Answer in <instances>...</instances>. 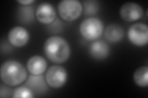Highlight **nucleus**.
Masks as SVG:
<instances>
[{"label":"nucleus","mask_w":148,"mask_h":98,"mask_svg":"<svg viewBox=\"0 0 148 98\" xmlns=\"http://www.w3.org/2000/svg\"><path fill=\"white\" fill-rule=\"evenodd\" d=\"M44 52L52 62L61 64L66 62L70 57L71 47L67 41L62 37L53 36L45 41Z\"/></svg>","instance_id":"1"},{"label":"nucleus","mask_w":148,"mask_h":98,"mask_svg":"<svg viewBox=\"0 0 148 98\" xmlns=\"http://www.w3.org/2000/svg\"><path fill=\"white\" fill-rule=\"evenodd\" d=\"M2 82L9 87H16L24 83L27 78V71L21 63L16 60H8L0 69Z\"/></svg>","instance_id":"2"},{"label":"nucleus","mask_w":148,"mask_h":98,"mask_svg":"<svg viewBox=\"0 0 148 98\" xmlns=\"http://www.w3.org/2000/svg\"><path fill=\"white\" fill-rule=\"evenodd\" d=\"M79 30L83 38L88 41H94L103 34L104 25L99 18L90 17L82 22Z\"/></svg>","instance_id":"3"},{"label":"nucleus","mask_w":148,"mask_h":98,"mask_svg":"<svg viewBox=\"0 0 148 98\" xmlns=\"http://www.w3.org/2000/svg\"><path fill=\"white\" fill-rule=\"evenodd\" d=\"M58 8L60 17L67 22L77 20L83 12V5L77 0H62L59 2Z\"/></svg>","instance_id":"4"},{"label":"nucleus","mask_w":148,"mask_h":98,"mask_svg":"<svg viewBox=\"0 0 148 98\" xmlns=\"http://www.w3.org/2000/svg\"><path fill=\"white\" fill-rule=\"evenodd\" d=\"M46 81L48 85L53 88L63 87L67 80V72L63 66L58 64L53 65L46 74Z\"/></svg>","instance_id":"5"},{"label":"nucleus","mask_w":148,"mask_h":98,"mask_svg":"<svg viewBox=\"0 0 148 98\" xmlns=\"http://www.w3.org/2000/svg\"><path fill=\"white\" fill-rule=\"evenodd\" d=\"M128 38L131 43L138 47L145 46L148 42V27L145 23H137L128 30Z\"/></svg>","instance_id":"6"},{"label":"nucleus","mask_w":148,"mask_h":98,"mask_svg":"<svg viewBox=\"0 0 148 98\" xmlns=\"http://www.w3.org/2000/svg\"><path fill=\"white\" fill-rule=\"evenodd\" d=\"M143 10L137 3L127 2L123 4L120 9V16L125 21L132 22L138 20L142 17Z\"/></svg>","instance_id":"7"},{"label":"nucleus","mask_w":148,"mask_h":98,"mask_svg":"<svg viewBox=\"0 0 148 98\" xmlns=\"http://www.w3.org/2000/svg\"><path fill=\"white\" fill-rule=\"evenodd\" d=\"M8 38L9 43L12 46L16 47H22L29 42L30 34L25 28L17 26L12 28L9 31Z\"/></svg>","instance_id":"8"},{"label":"nucleus","mask_w":148,"mask_h":98,"mask_svg":"<svg viewBox=\"0 0 148 98\" xmlns=\"http://www.w3.org/2000/svg\"><path fill=\"white\" fill-rule=\"evenodd\" d=\"M35 16L38 22L45 25H49L54 22L56 17L55 9L51 4L43 3L37 7Z\"/></svg>","instance_id":"9"},{"label":"nucleus","mask_w":148,"mask_h":98,"mask_svg":"<svg viewBox=\"0 0 148 98\" xmlns=\"http://www.w3.org/2000/svg\"><path fill=\"white\" fill-rule=\"evenodd\" d=\"M25 85L29 87L32 92L37 95L44 94L48 90V83L46 78L41 75H31L29 77Z\"/></svg>","instance_id":"10"},{"label":"nucleus","mask_w":148,"mask_h":98,"mask_svg":"<svg viewBox=\"0 0 148 98\" xmlns=\"http://www.w3.org/2000/svg\"><path fill=\"white\" fill-rule=\"evenodd\" d=\"M27 68L28 71L32 75H41L47 68V62L41 56L34 55L27 61Z\"/></svg>","instance_id":"11"},{"label":"nucleus","mask_w":148,"mask_h":98,"mask_svg":"<svg viewBox=\"0 0 148 98\" xmlns=\"http://www.w3.org/2000/svg\"><path fill=\"white\" fill-rule=\"evenodd\" d=\"M109 53V46L103 41H96L90 46V55L96 59H105L108 57Z\"/></svg>","instance_id":"12"},{"label":"nucleus","mask_w":148,"mask_h":98,"mask_svg":"<svg viewBox=\"0 0 148 98\" xmlns=\"http://www.w3.org/2000/svg\"><path fill=\"white\" fill-rule=\"evenodd\" d=\"M124 36L122 28L117 24H111L107 26L104 31L105 38L110 43H118Z\"/></svg>","instance_id":"13"},{"label":"nucleus","mask_w":148,"mask_h":98,"mask_svg":"<svg viewBox=\"0 0 148 98\" xmlns=\"http://www.w3.org/2000/svg\"><path fill=\"white\" fill-rule=\"evenodd\" d=\"M133 80L136 85L146 87L148 85V68L147 66L138 68L134 72Z\"/></svg>","instance_id":"14"},{"label":"nucleus","mask_w":148,"mask_h":98,"mask_svg":"<svg viewBox=\"0 0 148 98\" xmlns=\"http://www.w3.org/2000/svg\"><path fill=\"white\" fill-rule=\"evenodd\" d=\"M34 7L33 6H26L21 7L18 10V17L19 20L24 23H30L34 20Z\"/></svg>","instance_id":"15"},{"label":"nucleus","mask_w":148,"mask_h":98,"mask_svg":"<svg viewBox=\"0 0 148 98\" xmlns=\"http://www.w3.org/2000/svg\"><path fill=\"white\" fill-rule=\"evenodd\" d=\"M84 13L86 16L95 15L99 11V4L95 0H86L83 2Z\"/></svg>","instance_id":"16"},{"label":"nucleus","mask_w":148,"mask_h":98,"mask_svg":"<svg viewBox=\"0 0 148 98\" xmlns=\"http://www.w3.org/2000/svg\"><path fill=\"white\" fill-rule=\"evenodd\" d=\"M34 97V93L27 86H21L13 91L12 97L14 98H32Z\"/></svg>","instance_id":"17"},{"label":"nucleus","mask_w":148,"mask_h":98,"mask_svg":"<svg viewBox=\"0 0 148 98\" xmlns=\"http://www.w3.org/2000/svg\"><path fill=\"white\" fill-rule=\"evenodd\" d=\"M14 91V90H13ZM13 91L10 89L9 87L3 85V84L1 85V88H0V97H12L11 94H13Z\"/></svg>","instance_id":"18"},{"label":"nucleus","mask_w":148,"mask_h":98,"mask_svg":"<svg viewBox=\"0 0 148 98\" xmlns=\"http://www.w3.org/2000/svg\"><path fill=\"white\" fill-rule=\"evenodd\" d=\"M17 2L22 4V5L28 6V5H30L32 3L35 2V1L34 0H25H25H17Z\"/></svg>","instance_id":"19"}]
</instances>
